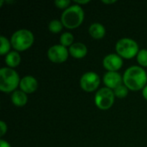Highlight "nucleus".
<instances>
[{
	"mask_svg": "<svg viewBox=\"0 0 147 147\" xmlns=\"http://www.w3.org/2000/svg\"><path fill=\"white\" fill-rule=\"evenodd\" d=\"M5 63L9 68L16 67L21 63V56L17 52H10L5 57Z\"/></svg>",
	"mask_w": 147,
	"mask_h": 147,
	"instance_id": "obj_15",
	"label": "nucleus"
},
{
	"mask_svg": "<svg viewBox=\"0 0 147 147\" xmlns=\"http://www.w3.org/2000/svg\"><path fill=\"white\" fill-rule=\"evenodd\" d=\"M137 60L139 64L142 66H147V50L142 49L139 52L137 55Z\"/></svg>",
	"mask_w": 147,
	"mask_h": 147,
	"instance_id": "obj_20",
	"label": "nucleus"
},
{
	"mask_svg": "<svg viewBox=\"0 0 147 147\" xmlns=\"http://www.w3.org/2000/svg\"><path fill=\"white\" fill-rule=\"evenodd\" d=\"M54 3L59 9H65V8L68 7V5L71 3V2L69 0H58V1H55Z\"/></svg>",
	"mask_w": 147,
	"mask_h": 147,
	"instance_id": "obj_21",
	"label": "nucleus"
},
{
	"mask_svg": "<svg viewBox=\"0 0 147 147\" xmlns=\"http://www.w3.org/2000/svg\"><path fill=\"white\" fill-rule=\"evenodd\" d=\"M20 88H21V90L25 93H28V94L33 93L38 88L37 80L32 76H25L24 78L21 79Z\"/></svg>",
	"mask_w": 147,
	"mask_h": 147,
	"instance_id": "obj_11",
	"label": "nucleus"
},
{
	"mask_svg": "<svg viewBox=\"0 0 147 147\" xmlns=\"http://www.w3.org/2000/svg\"><path fill=\"white\" fill-rule=\"evenodd\" d=\"M115 96L119 97V98H124L127 96L128 94V88L126 85H120L114 90Z\"/></svg>",
	"mask_w": 147,
	"mask_h": 147,
	"instance_id": "obj_19",
	"label": "nucleus"
},
{
	"mask_svg": "<svg viewBox=\"0 0 147 147\" xmlns=\"http://www.w3.org/2000/svg\"><path fill=\"white\" fill-rule=\"evenodd\" d=\"M0 41H1V47H0V54L1 55H4L5 53H7L9 51L10 48V43L8 40L7 38H5L4 36H1L0 37Z\"/></svg>",
	"mask_w": 147,
	"mask_h": 147,
	"instance_id": "obj_18",
	"label": "nucleus"
},
{
	"mask_svg": "<svg viewBox=\"0 0 147 147\" xmlns=\"http://www.w3.org/2000/svg\"><path fill=\"white\" fill-rule=\"evenodd\" d=\"M63 23L59 20H53L50 22L48 28L52 33H59L62 30Z\"/></svg>",
	"mask_w": 147,
	"mask_h": 147,
	"instance_id": "obj_17",
	"label": "nucleus"
},
{
	"mask_svg": "<svg viewBox=\"0 0 147 147\" xmlns=\"http://www.w3.org/2000/svg\"><path fill=\"white\" fill-rule=\"evenodd\" d=\"M74 2L76 3H79V4H85L90 3V0H84V1H80V0H74Z\"/></svg>",
	"mask_w": 147,
	"mask_h": 147,
	"instance_id": "obj_24",
	"label": "nucleus"
},
{
	"mask_svg": "<svg viewBox=\"0 0 147 147\" xmlns=\"http://www.w3.org/2000/svg\"><path fill=\"white\" fill-rule=\"evenodd\" d=\"M84 18V12L79 5L68 7L61 16V22L69 29H73L81 25Z\"/></svg>",
	"mask_w": 147,
	"mask_h": 147,
	"instance_id": "obj_2",
	"label": "nucleus"
},
{
	"mask_svg": "<svg viewBox=\"0 0 147 147\" xmlns=\"http://www.w3.org/2000/svg\"><path fill=\"white\" fill-rule=\"evenodd\" d=\"M103 82L107 88L109 89H116L121 85L122 78L120 73L117 71H109L103 77Z\"/></svg>",
	"mask_w": 147,
	"mask_h": 147,
	"instance_id": "obj_10",
	"label": "nucleus"
},
{
	"mask_svg": "<svg viewBox=\"0 0 147 147\" xmlns=\"http://www.w3.org/2000/svg\"><path fill=\"white\" fill-rule=\"evenodd\" d=\"M0 128H1L0 135H1V136H3L4 134H5L6 131H7V126H6V124H5L4 121H0Z\"/></svg>",
	"mask_w": 147,
	"mask_h": 147,
	"instance_id": "obj_22",
	"label": "nucleus"
},
{
	"mask_svg": "<svg viewBox=\"0 0 147 147\" xmlns=\"http://www.w3.org/2000/svg\"><path fill=\"white\" fill-rule=\"evenodd\" d=\"M47 56L53 63H63L68 58V50L62 45H54L49 48Z\"/></svg>",
	"mask_w": 147,
	"mask_h": 147,
	"instance_id": "obj_8",
	"label": "nucleus"
},
{
	"mask_svg": "<svg viewBox=\"0 0 147 147\" xmlns=\"http://www.w3.org/2000/svg\"><path fill=\"white\" fill-rule=\"evenodd\" d=\"M115 96V93L112 90L109 88H102L95 96V103L100 109L107 110L113 106Z\"/></svg>",
	"mask_w": 147,
	"mask_h": 147,
	"instance_id": "obj_6",
	"label": "nucleus"
},
{
	"mask_svg": "<svg viewBox=\"0 0 147 147\" xmlns=\"http://www.w3.org/2000/svg\"><path fill=\"white\" fill-rule=\"evenodd\" d=\"M87 52L88 51H87L86 46L81 42L73 43L69 48L70 54L73 58H76V59H82L85 57V55L87 54Z\"/></svg>",
	"mask_w": 147,
	"mask_h": 147,
	"instance_id": "obj_12",
	"label": "nucleus"
},
{
	"mask_svg": "<svg viewBox=\"0 0 147 147\" xmlns=\"http://www.w3.org/2000/svg\"><path fill=\"white\" fill-rule=\"evenodd\" d=\"M89 33L95 39H102L104 37L106 30L103 25L100 23H93L89 28Z\"/></svg>",
	"mask_w": 147,
	"mask_h": 147,
	"instance_id": "obj_14",
	"label": "nucleus"
},
{
	"mask_svg": "<svg viewBox=\"0 0 147 147\" xmlns=\"http://www.w3.org/2000/svg\"><path fill=\"white\" fill-rule=\"evenodd\" d=\"M11 101L14 105L17 107H22L27 103L28 96L26 93L22 90H15L11 96Z\"/></svg>",
	"mask_w": 147,
	"mask_h": 147,
	"instance_id": "obj_13",
	"label": "nucleus"
},
{
	"mask_svg": "<svg viewBox=\"0 0 147 147\" xmlns=\"http://www.w3.org/2000/svg\"><path fill=\"white\" fill-rule=\"evenodd\" d=\"M74 40V37L71 33L65 32L61 36H60V43L62 46L64 47H68V46H71L72 42Z\"/></svg>",
	"mask_w": 147,
	"mask_h": 147,
	"instance_id": "obj_16",
	"label": "nucleus"
},
{
	"mask_svg": "<svg viewBox=\"0 0 147 147\" xmlns=\"http://www.w3.org/2000/svg\"><path fill=\"white\" fill-rule=\"evenodd\" d=\"M100 84L99 76L92 71L84 73L80 78V86L86 92H92Z\"/></svg>",
	"mask_w": 147,
	"mask_h": 147,
	"instance_id": "obj_7",
	"label": "nucleus"
},
{
	"mask_svg": "<svg viewBox=\"0 0 147 147\" xmlns=\"http://www.w3.org/2000/svg\"><path fill=\"white\" fill-rule=\"evenodd\" d=\"M10 43L16 51H25L33 45L34 34L27 29L17 30L12 34Z\"/></svg>",
	"mask_w": 147,
	"mask_h": 147,
	"instance_id": "obj_4",
	"label": "nucleus"
},
{
	"mask_svg": "<svg viewBox=\"0 0 147 147\" xmlns=\"http://www.w3.org/2000/svg\"><path fill=\"white\" fill-rule=\"evenodd\" d=\"M123 81L128 90H140L146 87L147 74L143 68L134 65L127 69L123 76Z\"/></svg>",
	"mask_w": 147,
	"mask_h": 147,
	"instance_id": "obj_1",
	"label": "nucleus"
},
{
	"mask_svg": "<svg viewBox=\"0 0 147 147\" xmlns=\"http://www.w3.org/2000/svg\"><path fill=\"white\" fill-rule=\"evenodd\" d=\"M102 64L105 69H107L109 71H116L121 68L123 65V61L120 55L111 53L105 56Z\"/></svg>",
	"mask_w": 147,
	"mask_h": 147,
	"instance_id": "obj_9",
	"label": "nucleus"
},
{
	"mask_svg": "<svg viewBox=\"0 0 147 147\" xmlns=\"http://www.w3.org/2000/svg\"><path fill=\"white\" fill-rule=\"evenodd\" d=\"M20 78L17 72L9 68L3 67L0 70V90L9 93L20 85Z\"/></svg>",
	"mask_w": 147,
	"mask_h": 147,
	"instance_id": "obj_3",
	"label": "nucleus"
},
{
	"mask_svg": "<svg viewBox=\"0 0 147 147\" xmlns=\"http://www.w3.org/2000/svg\"><path fill=\"white\" fill-rule=\"evenodd\" d=\"M142 94H143V96L145 97V99H146L147 100V85L143 89Z\"/></svg>",
	"mask_w": 147,
	"mask_h": 147,
	"instance_id": "obj_25",
	"label": "nucleus"
},
{
	"mask_svg": "<svg viewBox=\"0 0 147 147\" xmlns=\"http://www.w3.org/2000/svg\"><path fill=\"white\" fill-rule=\"evenodd\" d=\"M102 3H109V4H111V3H115L116 1H115V0H112V1H106V0H102Z\"/></svg>",
	"mask_w": 147,
	"mask_h": 147,
	"instance_id": "obj_26",
	"label": "nucleus"
},
{
	"mask_svg": "<svg viewBox=\"0 0 147 147\" xmlns=\"http://www.w3.org/2000/svg\"><path fill=\"white\" fill-rule=\"evenodd\" d=\"M117 53L125 59H132L139 53V45L129 38L121 39L115 46Z\"/></svg>",
	"mask_w": 147,
	"mask_h": 147,
	"instance_id": "obj_5",
	"label": "nucleus"
},
{
	"mask_svg": "<svg viewBox=\"0 0 147 147\" xmlns=\"http://www.w3.org/2000/svg\"><path fill=\"white\" fill-rule=\"evenodd\" d=\"M0 147H11V146H10V145H9L7 141H5V140H0Z\"/></svg>",
	"mask_w": 147,
	"mask_h": 147,
	"instance_id": "obj_23",
	"label": "nucleus"
}]
</instances>
